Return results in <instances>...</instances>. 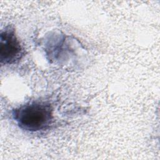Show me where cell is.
Segmentation results:
<instances>
[{
    "label": "cell",
    "instance_id": "6da1fadb",
    "mask_svg": "<svg viewBox=\"0 0 160 160\" xmlns=\"http://www.w3.org/2000/svg\"><path fill=\"white\" fill-rule=\"evenodd\" d=\"M12 115L21 129L32 132L48 129L54 119L52 106L42 101L26 103L14 109Z\"/></svg>",
    "mask_w": 160,
    "mask_h": 160
},
{
    "label": "cell",
    "instance_id": "7a4b0ae2",
    "mask_svg": "<svg viewBox=\"0 0 160 160\" xmlns=\"http://www.w3.org/2000/svg\"><path fill=\"white\" fill-rule=\"evenodd\" d=\"M0 42L1 64H14L24 55V49L12 26H8L1 31Z\"/></svg>",
    "mask_w": 160,
    "mask_h": 160
}]
</instances>
